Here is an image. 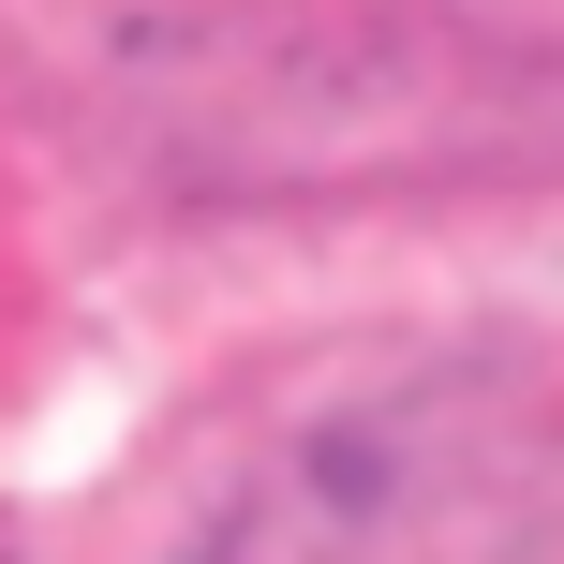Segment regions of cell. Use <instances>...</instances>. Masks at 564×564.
Returning <instances> with one entry per match:
<instances>
[{"label": "cell", "instance_id": "cell-1", "mask_svg": "<svg viewBox=\"0 0 564 564\" xmlns=\"http://www.w3.org/2000/svg\"><path fill=\"white\" fill-rule=\"evenodd\" d=\"M550 490V401L490 357H416L282 416L164 564H535Z\"/></svg>", "mask_w": 564, "mask_h": 564}]
</instances>
